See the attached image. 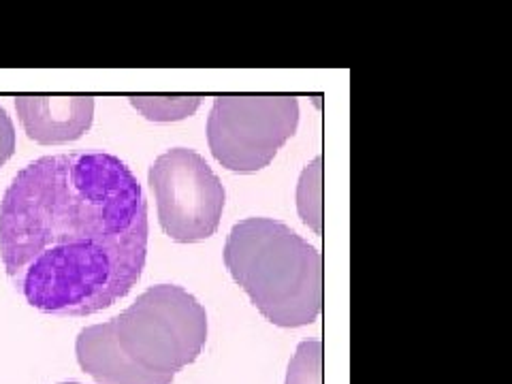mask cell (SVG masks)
<instances>
[{
	"mask_svg": "<svg viewBox=\"0 0 512 384\" xmlns=\"http://www.w3.org/2000/svg\"><path fill=\"white\" fill-rule=\"evenodd\" d=\"M114 327L124 355L163 376L195 363L207 342V312L178 284L150 286L114 318Z\"/></svg>",
	"mask_w": 512,
	"mask_h": 384,
	"instance_id": "obj_3",
	"label": "cell"
},
{
	"mask_svg": "<svg viewBox=\"0 0 512 384\" xmlns=\"http://www.w3.org/2000/svg\"><path fill=\"white\" fill-rule=\"evenodd\" d=\"M15 152V126L5 107L0 105V167H3L7 160Z\"/></svg>",
	"mask_w": 512,
	"mask_h": 384,
	"instance_id": "obj_11",
	"label": "cell"
},
{
	"mask_svg": "<svg viewBox=\"0 0 512 384\" xmlns=\"http://www.w3.org/2000/svg\"><path fill=\"white\" fill-rule=\"evenodd\" d=\"M297 212L314 233L323 231V158L303 169L297 184Z\"/></svg>",
	"mask_w": 512,
	"mask_h": 384,
	"instance_id": "obj_8",
	"label": "cell"
},
{
	"mask_svg": "<svg viewBox=\"0 0 512 384\" xmlns=\"http://www.w3.org/2000/svg\"><path fill=\"white\" fill-rule=\"evenodd\" d=\"M284 384H323V344L308 340L297 346Z\"/></svg>",
	"mask_w": 512,
	"mask_h": 384,
	"instance_id": "obj_10",
	"label": "cell"
},
{
	"mask_svg": "<svg viewBox=\"0 0 512 384\" xmlns=\"http://www.w3.org/2000/svg\"><path fill=\"white\" fill-rule=\"evenodd\" d=\"M15 109L26 135L41 146L84 137L94 120L92 96H18Z\"/></svg>",
	"mask_w": 512,
	"mask_h": 384,
	"instance_id": "obj_6",
	"label": "cell"
},
{
	"mask_svg": "<svg viewBox=\"0 0 512 384\" xmlns=\"http://www.w3.org/2000/svg\"><path fill=\"white\" fill-rule=\"evenodd\" d=\"M58 384H82V382H58Z\"/></svg>",
	"mask_w": 512,
	"mask_h": 384,
	"instance_id": "obj_12",
	"label": "cell"
},
{
	"mask_svg": "<svg viewBox=\"0 0 512 384\" xmlns=\"http://www.w3.org/2000/svg\"><path fill=\"white\" fill-rule=\"evenodd\" d=\"M131 105L152 122H178L197 114L201 96H128Z\"/></svg>",
	"mask_w": 512,
	"mask_h": 384,
	"instance_id": "obj_9",
	"label": "cell"
},
{
	"mask_svg": "<svg viewBox=\"0 0 512 384\" xmlns=\"http://www.w3.org/2000/svg\"><path fill=\"white\" fill-rule=\"evenodd\" d=\"M148 256V203L114 154L26 165L0 203V259L15 291L54 316H88L126 297Z\"/></svg>",
	"mask_w": 512,
	"mask_h": 384,
	"instance_id": "obj_1",
	"label": "cell"
},
{
	"mask_svg": "<svg viewBox=\"0 0 512 384\" xmlns=\"http://www.w3.org/2000/svg\"><path fill=\"white\" fill-rule=\"evenodd\" d=\"M224 265L269 323L306 327L323 310L320 252L284 222H237L224 246Z\"/></svg>",
	"mask_w": 512,
	"mask_h": 384,
	"instance_id": "obj_2",
	"label": "cell"
},
{
	"mask_svg": "<svg viewBox=\"0 0 512 384\" xmlns=\"http://www.w3.org/2000/svg\"><path fill=\"white\" fill-rule=\"evenodd\" d=\"M163 231L178 244L212 237L224 212L227 192L212 167L195 150L160 154L148 173Z\"/></svg>",
	"mask_w": 512,
	"mask_h": 384,
	"instance_id": "obj_5",
	"label": "cell"
},
{
	"mask_svg": "<svg viewBox=\"0 0 512 384\" xmlns=\"http://www.w3.org/2000/svg\"><path fill=\"white\" fill-rule=\"evenodd\" d=\"M77 363L99 384H171L173 376L143 370L124 355L118 344L114 318L79 331L75 342Z\"/></svg>",
	"mask_w": 512,
	"mask_h": 384,
	"instance_id": "obj_7",
	"label": "cell"
},
{
	"mask_svg": "<svg viewBox=\"0 0 512 384\" xmlns=\"http://www.w3.org/2000/svg\"><path fill=\"white\" fill-rule=\"evenodd\" d=\"M297 126L295 96H218L207 118V143L222 167L254 173L276 158Z\"/></svg>",
	"mask_w": 512,
	"mask_h": 384,
	"instance_id": "obj_4",
	"label": "cell"
}]
</instances>
